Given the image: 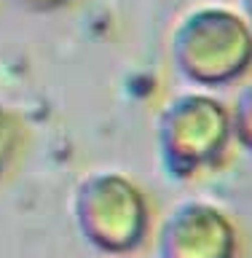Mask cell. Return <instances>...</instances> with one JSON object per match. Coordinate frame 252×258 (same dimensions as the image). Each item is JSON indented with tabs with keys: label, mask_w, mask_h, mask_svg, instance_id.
I'll return each mask as SVG.
<instances>
[{
	"label": "cell",
	"mask_w": 252,
	"mask_h": 258,
	"mask_svg": "<svg viewBox=\"0 0 252 258\" xmlns=\"http://www.w3.org/2000/svg\"><path fill=\"white\" fill-rule=\"evenodd\" d=\"M233 231L212 207L188 205L164 229V258H231Z\"/></svg>",
	"instance_id": "2"
},
{
	"label": "cell",
	"mask_w": 252,
	"mask_h": 258,
	"mask_svg": "<svg viewBox=\"0 0 252 258\" xmlns=\"http://www.w3.org/2000/svg\"><path fill=\"white\" fill-rule=\"evenodd\" d=\"M75 213L86 239L102 250H129L142 239L145 210L140 191H134L124 177H89L78 188Z\"/></svg>",
	"instance_id": "1"
},
{
	"label": "cell",
	"mask_w": 252,
	"mask_h": 258,
	"mask_svg": "<svg viewBox=\"0 0 252 258\" xmlns=\"http://www.w3.org/2000/svg\"><path fill=\"white\" fill-rule=\"evenodd\" d=\"M16 140H19L16 118L0 105V175H3V169L8 167V161H11V156H14Z\"/></svg>",
	"instance_id": "3"
}]
</instances>
